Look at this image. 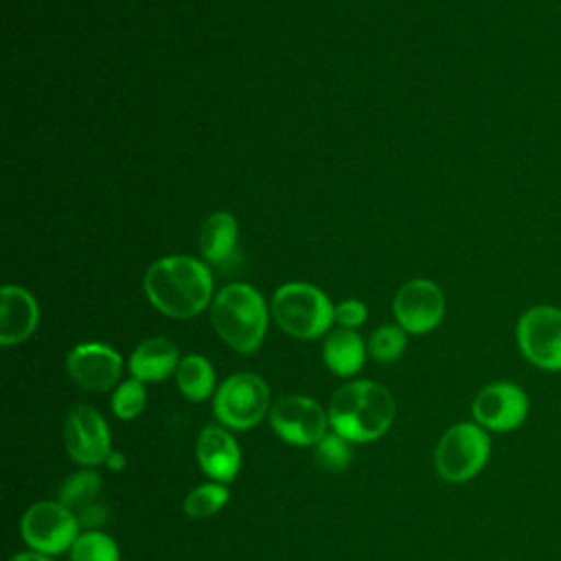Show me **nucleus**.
I'll list each match as a JSON object with an SVG mask.
<instances>
[{"mask_svg": "<svg viewBox=\"0 0 561 561\" xmlns=\"http://www.w3.org/2000/svg\"><path fill=\"white\" fill-rule=\"evenodd\" d=\"M123 370L121 355L101 342L77 344L66 357L68 377L88 392H107L118 386Z\"/></svg>", "mask_w": 561, "mask_h": 561, "instance_id": "nucleus-13", "label": "nucleus"}, {"mask_svg": "<svg viewBox=\"0 0 561 561\" xmlns=\"http://www.w3.org/2000/svg\"><path fill=\"white\" fill-rule=\"evenodd\" d=\"M180 364L178 346L167 337H149L140 342L129 357V373L140 381H164Z\"/></svg>", "mask_w": 561, "mask_h": 561, "instance_id": "nucleus-16", "label": "nucleus"}, {"mask_svg": "<svg viewBox=\"0 0 561 561\" xmlns=\"http://www.w3.org/2000/svg\"><path fill=\"white\" fill-rule=\"evenodd\" d=\"M519 353L535 368L561 373V307L535 305L526 309L515 327Z\"/></svg>", "mask_w": 561, "mask_h": 561, "instance_id": "nucleus-8", "label": "nucleus"}, {"mask_svg": "<svg viewBox=\"0 0 561 561\" xmlns=\"http://www.w3.org/2000/svg\"><path fill=\"white\" fill-rule=\"evenodd\" d=\"M105 467H107L110 471H123V467H125V456H123L121 451H112L110 458H107V462H105Z\"/></svg>", "mask_w": 561, "mask_h": 561, "instance_id": "nucleus-28", "label": "nucleus"}, {"mask_svg": "<svg viewBox=\"0 0 561 561\" xmlns=\"http://www.w3.org/2000/svg\"><path fill=\"white\" fill-rule=\"evenodd\" d=\"M405 348V331L399 324H383L373 331L368 340V353L375 362H394Z\"/></svg>", "mask_w": 561, "mask_h": 561, "instance_id": "nucleus-25", "label": "nucleus"}, {"mask_svg": "<svg viewBox=\"0 0 561 561\" xmlns=\"http://www.w3.org/2000/svg\"><path fill=\"white\" fill-rule=\"evenodd\" d=\"M77 515L59 500H39L31 504L20 522L24 543L42 554H61L72 548L79 533Z\"/></svg>", "mask_w": 561, "mask_h": 561, "instance_id": "nucleus-7", "label": "nucleus"}, {"mask_svg": "<svg viewBox=\"0 0 561 561\" xmlns=\"http://www.w3.org/2000/svg\"><path fill=\"white\" fill-rule=\"evenodd\" d=\"M103 486V478L92 469H81L66 478L59 489V502L66 504L77 517L99 504V493Z\"/></svg>", "mask_w": 561, "mask_h": 561, "instance_id": "nucleus-20", "label": "nucleus"}, {"mask_svg": "<svg viewBox=\"0 0 561 561\" xmlns=\"http://www.w3.org/2000/svg\"><path fill=\"white\" fill-rule=\"evenodd\" d=\"M237 234L239 226L230 213H213L199 230V250L204 259L213 265H228L237 252Z\"/></svg>", "mask_w": 561, "mask_h": 561, "instance_id": "nucleus-18", "label": "nucleus"}, {"mask_svg": "<svg viewBox=\"0 0 561 561\" xmlns=\"http://www.w3.org/2000/svg\"><path fill=\"white\" fill-rule=\"evenodd\" d=\"M147 403V390H145V381L131 377L125 379L116 386L114 394H112V412L114 416H118L121 421H131L136 419Z\"/></svg>", "mask_w": 561, "mask_h": 561, "instance_id": "nucleus-24", "label": "nucleus"}, {"mask_svg": "<svg viewBox=\"0 0 561 561\" xmlns=\"http://www.w3.org/2000/svg\"><path fill=\"white\" fill-rule=\"evenodd\" d=\"M335 309L327 294L309 283H287L272 298V318L291 337L313 340L329 331Z\"/></svg>", "mask_w": 561, "mask_h": 561, "instance_id": "nucleus-4", "label": "nucleus"}, {"mask_svg": "<svg viewBox=\"0 0 561 561\" xmlns=\"http://www.w3.org/2000/svg\"><path fill=\"white\" fill-rule=\"evenodd\" d=\"M175 383L180 392L193 403L206 401L217 390L213 364L202 355H186L180 359L175 368Z\"/></svg>", "mask_w": 561, "mask_h": 561, "instance_id": "nucleus-19", "label": "nucleus"}, {"mask_svg": "<svg viewBox=\"0 0 561 561\" xmlns=\"http://www.w3.org/2000/svg\"><path fill=\"white\" fill-rule=\"evenodd\" d=\"M142 285L149 302L164 316L178 320L202 313L213 296L210 270L202 261L184 254L151 263Z\"/></svg>", "mask_w": 561, "mask_h": 561, "instance_id": "nucleus-1", "label": "nucleus"}, {"mask_svg": "<svg viewBox=\"0 0 561 561\" xmlns=\"http://www.w3.org/2000/svg\"><path fill=\"white\" fill-rule=\"evenodd\" d=\"M392 309L397 324L405 333L423 335L440 324L445 316V296L436 283L412 278L399 287Z\"/></svg>", "mask_w": 561, "mask_h": 561, "instance_id": "nucleus-12", "label": "nucleus"}, {"mask_svg": "<svg viewBox=\"0 0 561 561\" xmlns=\"http://www.w3.org/2000/svg\"><path fill=\"white\" fill-rule=\"evenodd\" d=\"M210 322L230 348L254 353L267 331V307L252 285L230 283L213 298Z\"/></svg>", "mask_w": 561, "mask_h": 561, "instance_id": "nucleus-3", "label": "nucleus"}, {"mask_svg": "<svg viewBox=\"0 0 561 561\" xmlns=\"http://www.w3.org/2000/svg\"><path fill=\"white\" fill-rule=\"evenodd\" d=\"M368 311H366V305L357 298H348V300H342L337 307H335V322L344 329H355L359 324H364Z\"/></svg>", "mask_w": 561, "mask_h": 561, "instance_id": "nucleus-26", "label": "nucleus"}, {"mask_svg": "<svg viewBox=\"0 0 561 561\" xmlns=\"http://www.w3.org/2000/svg\"><path fill=\"white\" fill-rule=\"evenodd\" d=\"M64 445L68 456L83 467L105 465L112 449V436L101 412L88 403H77L64 421Z\"/></svg>", "mask_w": 561, "mask_h": 561, "instance_id": "nucleus-11", "label": "nucleus"}, {"mask_svg": "<svg viewBox=\"0 0 561 561\" xmlns=\"http://www.w3.org/2000/svg\"><path fill=\"white\" fill-rule=\"evenodd\" d=\"M70 561H121V550L107 533L85 530L72 543Z\"/></svg>", "mask_w": 561, "mask_h": 561, "instance_id": "nucleus-22", "label": "nucleus"}, {"mask_svg": "<svg viewBox=\"0 0 561 561\" xmlns=\"http://www.w3.org/2000/svg\"><path fill=\"white\" fill-rule=\"evenodd\" d=\"M329 425L348 443H373L394 421V399L386 386L359 379L340 386L329 401Z\"/></svg>", "mask_w": 561, "mask_h": 561, "instance_id": "nucleus-2", "label": "nucleus"}, {"mask_svg": "<svg viewBox=\"0 0 561 561\" xmlns=\"http://www.w3.org/2000/svg\"><path fill=\"white\" fill-rule=\"evenodd\" d=\"M491 438L484 427L476 421H462L451 425L434 449L436 473L445 482H469L489 462Z\"/></svg>", "mask_w": 561, "mask_h": 561, "instance_id": "nucleus-5", "label": "nucleus"}, {"mask_svg": "<svg viewBox=\"0 0 561 561\" xmlns=\"http://www.w3.org/2000/svg\"><path fill=\"white\" fill-rule=\"evenodd\" d=\"M9 561H53L48 554L35 552V550H26V552H18L13 554Z\"/></svg>", "mask_w": 561, "mask_h": 561, "instance_id": "nucleus-27", "label": "nucleus"}, {"mask_svg": "<svg viewBox=\"0 0 561 561\" xmlns=\"http://www.w3.org/2000/svg\"><path fill=\"white\" fill-rule=\"evenodd\" d=\"M274 434L294 447H313L329 432V412L305 394H287L270 410Z\"/></svg>", "mask_w": 561, "mask_h": 561, "instance_id": "nucleus-9", "label": "nucleus"}, {"mask_svg": "<svg viewBox=\"0 0 561 561\" xmlns=\"http://www.w3.org/2000/svg\"><path fill=\"white\" fill-rule=\"evenodd\" d=\"M270 410V386L254 373L230 375L213 394L217 421L234 432L256 427Z\"/></svg>", "mask_w": 561, "mask_h": 561, "instance_id": "nucleus-6", "label": "nucleus"}, {"mask_svg": "<svg viewBox=\"0 0 561 561\" xmlns=\"http://www.w3.org/2000/svg\"><path fill=\"white\" fill-rule=\"evenodd\" d=\"M195 456L199 469L221 484H230L241 469V449L224 425H204L197 434Z\"/></svg>", "mask_w": 561, "mask_h": 561, "instance_id": "nucleus-14", "label": "nucleus"}, {"mask_svg": "<svg viewBox=\"0 0 561 561\" xmlns=\"http://www.w3.org/2000/svg\"><path fill=\"white\" fill-rule=\"evenodd\" d=\"M228 500H230L228 486L210 480L188 491V495L184 497V513L191 519H206L219 513Z\"/></svg>", "mask_w": 561, "mask_h": 561, "instance_id": "nucleus-21", "label": "nucleus"}, {"mask_svg": "<svg viewBox=\"0 0 561 561\" xmlns=\"http://www.w3.org/2000/svg\"><path fill=\"white\" fill-rule=\"evenodd\" d=\"M313 458H316V462L322 469H327L331 473H340V471H344L351 465V458H353L351 443L344 436H340L333 430H329L313 445Z\"/></svg>", "mask_w": 561, "mask_h": 561, "instance_id": "nucleus-23", "label": "nucleus"}, {"mask_svg": "<svg viewBox=\"0 0 561 561\" xmlns=\"http://www.w3.org/2000/svg\"><path fill=\"white\" fill-rule=\"evenodd\" d=\"M322 359L327 368L337 377H353L359 373L366 359V344L355 329H335L324 337Z\"/></svg>", "mask_w": 561, "mask_h": 561, "instance_id": "nucleus-17", "label": "nucleus"}, {"mask_svg": "<svg viewBox=\"0 0 561 561\" xmlns=\"http://www.w3.org/2000/svg\"><path fill=\"white\" fill-rule=\"evenodd\" d=\"M530 412L526 390L515 381H491L473 397L471 416L486 432H513L524 425Z\"/></svg>", "mask_w": 561, "mask_h": 561, "instance_id": "nucleus-10", "label": "nucleus"}, {"mask_svg": "<svg viewBox=\"0 0 561 561\" xmlns=\"http://www.w3.org/2000/svg\"><path fill=\"white\" fill-rule=\"evenodd\" d=\"M39 322L37 300L18 285H4L0 291V342L4 346L28 340Z\"/></svg>", "mask_w": 561, "mask_h": 561, "instance_id": "nucleus-15", "label": "nucleus"}]
</instances>
